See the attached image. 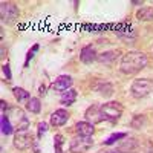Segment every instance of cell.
<instances>
[{
    "label": "cell",
    "instance_id": "obj_1",
    "mask_svg": "<svg viewBox=\"0 0 153 153\" xmlns=\"http://www.w3.org/2000/svg\"><path fill=\"white\" fill-rule=\"evenodd\" d=\"M147 66V57L143 52H127L123 55L121 63H120V71L126 75H133L138 74L139 71H143Z\"/></svg>",
    "mask_w": 153,
    "mask_h": 153
},
{
    "label": "cell",
    "instance_id": "obj_2",
    "mask_svg": "<svg viewBox=\"0 0 153 153\" xmlns=\"http://www.w3.org/2000/svg\"><path fill=\"white\" fill-rule=\"evenodd\" d=\"M100 107H101V112H103V115H104V120L110 121V123H117L121 118L123 110H124L118 101H110V103H106V104L100 106Z\"/></svg>",
    "mask_w": 153,
    "mask_h": 153
},
{
    "label": "cell",
    "instance_id": "obj_3",
    "mask_svg": "<svg viewBox=\"0 0 153 153\" xmlns=\"http://www.w3.org/2000/svg\"><path fill=\"white\" fill-rule=\"evenodd\" d=\"M153 89V81L149 80V78H139V80H135L132 83V87H130V92L135 98H144L147 97Z\"/></svg>",
    "mask_w": 153,
    "mask_h": 153
},
{
    "label": "cell",
    "instance_id": "obj_4",
    "mask_svg": "<svg viewBox=\"0 0 153 153\" xmlns=\"http://www.w3.org/2000/svg\"><path fill=\"white\" fill-rule=\"evenodd\" d=\"M92 144H94L92 136H75L71 141L69 149L72 153H84L92 147Z\"/></svg>",
    "mask_w": 153,
    "mask_h": 153
},
{
    "label": "cell",
    "instance_id": "obj_5",
    "mask_svg": "<svg viewBox=\"0 0 153 153\" xmlns=\"http://www.w3.org/2000/svg\"><path fill=\"white\" fill-rule=\"evenodd\" d=\"M0 17H2V22L11 23L16 19H19V8L14 3L9 2H2L0 5Z\"/></svg>",
    "mask_w": 153,
    "mask_h": 153
},
{
    "label": "cell",
    "instance_id": "obj_6",
    "mask_svg": "<svg viewBox=\"0 0 153 153\" xmlns=\"http://www.w3.org/2000/svg\"><path fill=\"white\" fill-rule=\"evenodd\" d=\"M84 117H86V121L91 123V124H98V123L104 121V115H103V112H101V107L95 106V104H92L91 107L86 109Z\"/></svg>",
    "mask_w": 153,
    "mask_h": 153
},
{
    "label": "cell",
    "instance_id": "obj_7",
    "mask_svg": "<svg viewBox=\"0 0 153 153\" xmlns=\"http://www.w3.org/2000/svg\"><path fill=\"white\" fill-rule=\"evenodd\" d=\"M14 146L19 150H26L32 146V136L26 132H16L14 135Z\"/></svg>",
    "mask_w": 153,
    "mask_h": 153
},
{
    "label": "cell",
    "instance_id": "obj_8",
    "mask_svg": "<svg viewBox=\"0 0 153 153\" xmlns=\"http://www.w3.org/2000/svg\"><path fill=\"white\" fill-rule=\"evenodd\" d=\"M72 83L74 81H72V78L69 75H61L51 84V89H54V91H57V92H66V91L71 89Z\"/></svg>",
    "mask_w": 153,
    "mask_h": 153
},
{
    "label": "cell",
    "instance_id": "obj_9",
    "mask_svg": "<svg viewBox=\"0 0 153 153\" xmlns=\"http://www.w3.org/2000/svg\"><path fill=\"white\" fill-rule=\"evenodd\" d=\"M69 120V112L66 109H57L52 115H51V124L54 127H61L65 126Z\"/></svg>",
    "mask_w": 153,
    "mask_h": 153
},
{
    "label": "cell",
    "instance_id": "obj_10",
    "mask_svg": "<svg viewBox=\"0 0 153 153\" xmlns=\"http://www.w3.org/2000/svg\"><path fill=\"white\" fill-rule=\"evenodd\" d=\"M98 57V54L95 52V48L92 45H87L81 49V52H80V60L84 63V65H91L92 61H95Z\"/></svg>",
    "mask_w": 153,
    "mask_h": 153
},
{
    "label": "cell",
    "instance_id": "obj_11",
    "mask_svg": "<svg viewBox=\"0 0 153 153\" xmlns=\"http://www.w3.org/2000/svg\"><path fill=\"white\" fill-rule=\"evenodd\" d=\"M75 129H76V133H78V136H92L94 132H95L94 124L87 123V121H80V123H76Z\"/></svg>",
    "mask_w": 153,
    "mask_h": 153
},
{
    "label": "cell",
    "instance_id": "obj_12",
    "mask_svg": "<svg viewBox=\"0 0 153 153\" xmlns=\"http://www.w3.org/2000/svg\"><path fill=\"white\" fill-rule=\"evenodd\" d=\"M75 100H76V91L75 89H69V91H66V92H63L61 94V97H60V103L63 104V106H72L74 103H75Z\"/></svg>",
    "mask_w": 153,
    "mask_h": 153
},
{
    "label": "cell",
    "instance_id": "obj_13",
    "mask_svg": "<svg viewBox=\"0 0 153 153\" xmlns=\"http://www.w3.org/2000/svg\"><path fill=\"white\" fill-rule=\"evenodd\" d=\"M12 94H14L16 100L19 101L20 104H28L29 100L32 98V97L29 95V92L25 91V89H22V87H14V89H12Z\"/></svg>",
    "mask_w": 153,
    "mask_h": 153
},
{
    "label": "cell",
    "instance_id": "obj_14",
    "mask_svg": "<svg viewBox=\"0 0 153 153\" xmlns=\"http://www.w3.org/2000/svg\"><path fill=\"white\" fill-rule=\"evenodd\" d=\"M117 57H118V52H117V51H106V52L98 54L97 60H98L100 63H103V65H112Z\"/></svg>",
    "mask_w": 153,
    "mask_h": 153
},
{
    "label": "cell",
    "instance_id": "obj_15",
    "mask_svg": "<svg viewBox=\"0 0 153 153\" xmlns=\"http://www.w3.org/2000/svg\"><path fill=\"white\" fill-rule=\"evenodd\" d=\"M136 19L141 22H153V8H141L136 11Z\"/></svg>",
    "mask_w": 153,
    "mask_h": 153
},
{
    "label": "cell",
    "instance_id": "obj_16",
    "mask_svg": "<svg viewBox=\"0 0 153 153\" xmlns=\"http://www.w3.org/2000/svg\"><path fill=\"white\" fill-rule=\"evenodd\" d=\"M97 92H98L101 97H104V98L112 97V94H113V86H112L110 83H100V84L97 86Z\"/></svg>",
    "mask_w": 153,
    "mask_h": 153
},
{
    "label": "cell",
    "instance_id": "obj_17",
    "mask_svg": "<svg viewBox=\"0 0 153 153\" xmlns=\"http://www.w3.org/2000/svg\"><path fill=\"white\" fill-rule=\"evenodd\" d=\"M26 109H28L31 113H38V112L42 110V103H40V100L35 98V97H32V98L29 100V103L26 104Z\"/></svg>",
    "mask_w": 153,
    "mask_h": 153
},
{
    "label": "cell",
    "instance_id": "obj_18",
    "mask_svg": "<svg viewBox=\"0 0 153 153\" xmlns=\"http://www.w3.org/2000/svg\"><path fill=\"white\" fill-rule=\"evenodd\" d=\"M2 133L6 135V136L12 133V126H11V123H9L8 115H3V117H2Z\"/></svg>",
    "mask_w": 153,
    "mask_h": 153
},
{
    "label": "cell",
    "instance_id": "obj_19",
    "mask_svg": "<svg viewBox=\"0 0 153 153\" xmlns=\"http://www.w3.org/2000/svg\"><path fill=\"white\" fill-rule=\"evenodd\" d=\"M146 124V118H144V115H136V117L132 120L130 126L133 127V129H141V127Z\"/></svg>",
    "mask_w": 153,
    "mask_h": 153
},
{
    "label": "cell",
    "instance_id": "obj_20",
    "mask_svg": "<svg viewBox=\"0 0 153 153\" xmlns=\"http://www.w3.org/2000/svg\"><path fill=\"white\" fill-rule=\"evenodd\" d=\"M136 147V143H135V139H127V141H124L121 146H120V149L118 150H121L123 153H124V150H133Z\"/></svg>",
    "mask_w": 153,
    "mask_h": 153
},
{
    "label": "cell",
    "instance_id": "obj_21",
    "mask_svg": "<svg viewBox=\"0 0 153 153\" xmlns=\"http://www.w3.org/2000/svg\"><path fill=\"white\" fill-rule=\"evenodd\" d=\"M126 138V133H113L112 136H109L106 141H104V144L106 146H112L115 141H118V139H124Z\"/></svg>",
    "mask_w": 153,
    "mask_h": 153
},
{
    "label": "cell",
    "instance_id": "obj_22",
    "mask_svg": "<svg viewBox=\"0 0 153 153\" xmlns=\"http://www.w3.org/2000/svg\"><path fill=\"white\" fill-rule=\"evenodd\" d=\"M61 146H63V136L57 135L55 136V150H57V153H63L61 152Z\"/></svg>",
    "mask_w": 153,
    "mask_h": 153
},
{
    "label": "cell",
    "instance_id": "obj_23",
    "mask_svg": "<svg viewBox=\"0 0 153 153\" xmlns=\"http://www.w3.org/2000/svg\"><path fill=\"white\" fill-rule=\"evenodd\" d=\"M37 51H38V45H34V46H32V49L28 52V57H26V63H25V66H28V61L34 57V54L37 52Z\"/></svg>",
    "mask_w": 153,
    "mask_h": 153
},
{
    "label": "cell",
    "instance_id": "obj_24",
    "mask_svg": "<svg viewBox=\"0 0 153 153\" xmlns=\"http://www.w3.org/2000/svg\"><path fill=\"white\" fill-rule=\"evenodd\" d=\"M46 132H48V124L46 123H40L38 124V136H42Z\"/></svg>",
    "mask_w": 153,
    "mask_h": 153
},
{
    "label": "cell",
    "instance_id": "obj_25",
    "mask_svg": "<svg viewBox=\"0 0 153 153\" xmlns=\"http://www.w3.org/2000/svg\"><path fill=\"white\" fill-rule=\"evenodd\" d=\"M3 74L6 75V81H11V71H9V65H3Z\"/></svg>",
    "mask_w": 153,
    "mask_h": 153
},
{
    "label": "cell",
    "instance_id": "obj_26",
    "mask_svg": "<svg viewBox=\"0 0 153 153\" xmlns=\"http://www.w3.org/2000/svg\"><path fill=\"white\" fill-rule=\"evenodd\" d=\"M38 94H40V95H45V94H46V86H45V84L40 86V89H38Z\"/></svg>",
    "mask_w": 153,
    "mask_h": 153
},
{
    "label": "cell",
    "instance_id": "obj_27",
    "mask_svg": "<svg viewBox=\"0 0 153 153\" xmlns=\"http://www.w3.org/2000/svg\"><path fill=\"white\" fill-rule=\"evenodd\" d=\"M0 104H2V112H5V109H8V103H6L5 100L0 101Z\"/></svg>",
    "mask_w": 153,
    "mask_h": 153
},
{
    "label": "cell",
    "instance_id": "obj_28",
    "mask_svg": "<svg viewBox=\"0 0 153 153\" xmlns=\"http://www.w3.org/2000/svg\"><path fill=\"white\" fill-rule=\"evenodd\" d=\"M132 5H143V0H132Z\"/></svg>",
    "mask_w": 153,
    "mask_h": 153
},
{
    "label": "cell",
    "instance_id": "obj_29",
    "mask_svg": "<svg viewBox=\"0 0 153 153\" xmlns=\"http://www.w3.org/2000/svg\"><path fill=\"white\" fill-rule=\"evenodd\" d=\"M104 153H123L121 150H109V152H104Z\"/></svg>",
    "mask_w": 153,
    "mask_h": 153
},
{
    "label": "cell",
    "instance_id": "obj_30",
    "mask_svg": "<svg viewBox=\"0 0 153 153\" xmlns=\"http://www.w3.org/2000/svg\"><path fill=\"white\" fill-rule=\"evenodd\" d=\"M147 153H153V146H149V149H147Z\"/></svg>",
    "mask_w": 153,
    "mask_h": 153
}]
</instances>
